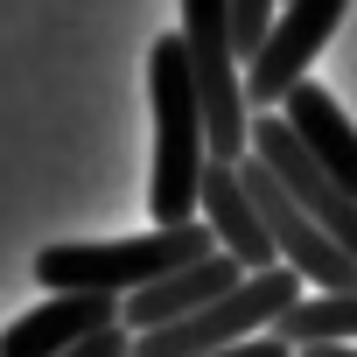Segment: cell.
<instances>
[{"label":"cell","instance_id":"cell-7","mask_svg":"<svg viewBox=\"0 0 357 357\" xmlns=\"http://www.w3.org/2000/svg\"><path fill=\"white\" fill-rule=\"evenodd\" d=\"M252 161H266L273 183H280V190H287V197H294V204H301V211L357 259V197H350L343 183H329V175L301 154V140L287 133L280 112H252Z\"/></svg>","mask_w":357,"mask_h":357},{"label":"cell","instance_id":"cell-11","mask_svg":"<svg viewBox=\"0 0 357 357\" xmlns=\"http://www.w3.org/2000/svg\"><path fill=\"white\" fill-rule=\"evenodd\" d=\"M280 119H287V133L301 140V154L329 175V183H343V190L357 197V126H350V112H343V105H336L315 77L287 91Z\"/></svg>","mask_w":357,"mask_h":357},{"label":"cell","instance_id":"cell-12","mask_svg":"<svg viewBox=\"0 0 357 357\" xmlns=\"http://www.w3.org/2000/svg\"><path fill=\"white\" fill-rule=\"evenodd\" d=\"M273 336L287 350H315V343H357V294H301Z\"/></svg>","mask_w":357,"mask_h":357},{"label":"cell","instance_id":"cell-2","mask_svg":"<svg viewBox=\"0 0 357 357\" xmlns=\"http://www.w3.org/2000/svg\"><path fill=\"white\" fill-rule=\"evenodd\" d=\"M218 238L197 225H175V231H147V238H63V245H43L36 252V280L50 294H140L168 273H183L197 259H211Z\"/></svg>","mask_w":357,"mask_h":357},{"label":"cell","instance_id":"cell-15","mask_svg":"<svg viewBox=\"0 0 357 357\" xmlns=\"http://www.w3.org/2000/svg\"><path fill=\"white\" fill-rule=\"evenodd\" d=\"M218 357H294L280 336H252V343H231V350H218Z\"/></svg>","mask_w":357,"mask_h":357},{"label":"cell","instance_id":"cell-4","mask_svg":"<svg viewBox=\"0 0 357 357\" xmlns=\"http://www.w3.org/2000/svg\"><path fill=\"white\" fill-rule=\"evenodd\" d=\"M301 294H308V287H301V273H287V266L245 273L225 301H211V308H197V315H183V322H168V329L133 336L126 357H218V350H231V343L273 336V322H280Z\"/></svg>","mask_w":357,"mask_h":357},{"label":"cell","instance_id":"cell-8","mask_svg":"<svg viewBox=\"0 0 357 357\" xmlns=\"http://www.w3.org/2000/svg\"><path fill=\"white\" fill-rule=\"evenodd\" d=\"M105 329H119L112 294H50L43 308H29L0 329V357H70Z\"/></svg>","mask_w":357,"mask_h":357},{"label":"cell","instance_id":"cell-5","mask_svg":"<svg viewBox=\"0 0 357 357\" xmlns=\"http://www.w3.org/2000/svg\"><path fill=\"white\" fill-rule=\"evenodd\" d=\"M238 183L252 190V204H259V218H266V238H273V259L287 266V273H301V287H315V294H357V259L273 183V168L266 161H238Z\"/></svg>","mask_w":357,"mask_h":357},{"label":"cell","instance_id":"cell-14","mask_svg":"<svg viewBox=\"0 0 357 357\" xmlns=\"http://www.w3.org/2000/svg\"><path fill=\"white\" fill-rule=\"evenodd\" d=\"M126 350H133V336H126V329H105V336H91V343L70 350V357H126Z\"/></svg>","mask_w":357,"mask_h":357},{"label":"cell","instance_id":"cell-1","mask_svg":"<svg viewBox=\"0 0 357 357\" xmlns=\"http://www.w3.org/2000/svg\"><path fill=\"white\" fill-rule=\"evenodd\" d=\"M147 105H154L147 211H154V231H175V225H197L204 168H211V133H204V105H197V84H190L183 36H161L147 50Z\"/></svg>","mask_w":357,"mask_h":357},{"label":"cell","instance_id":"cell-10","mask_svg":"<svg viewBox=\"0 0 357 357\" xmlns=\"http://www.w3.org/2000/svg\"><path fill=\"white\" fill-rule=\"evenodd\" d=\"M197 218H204V231L218 238V252L238 259L245 273L280 266V259H273V238H266V218H259L252 190L238 183V168H225V161L204 168V204H197Z\"/></svg>","mask_w":357,"mask_h":357},{"label":"cell","instance_id":"cell-3","mask_svg":"<svg viewBox=\"0 0 357 357\" xmlns=\"http://www.w3.org/2000/svg\"><path fill=\"white\" fill-rule=\"evenodd\" d=\"M183 56H190V84L204 105V133H211V161L238 168L252 154V105H245V56L231 43V0H183Z\"/></svg>","mask_w":357,"mask_h":357},{"label":"cell","instance_id":"cell-9","mask_svg":"<svg viewBox=\"0 0 357 357\" xmlns=\"http://www.w3.org/2000/svg\"><path fill=\"white\" fill-rule=\"evenodd\" d=\"M238 280H245V266H238V259H225V252H211V259H197V266H183V273H168V280H154V287L126 294V301H119V329H126V336L168 329V322H183V315H197V308L225 301Z\"/></svg>","mask_w":357,"mask_h":357},{"label":"cell","instance_id":"cell-13","mask_svg":"<svg viewBox=\"0 0 357 357\" xmlns=\"http://www.w3.org/2000/svg\"><path fill=\"white\" fill-rule=\"evenodd\" d=\"M273 8H280V0H231V43H238L245 63L259 56V43H266V29H273Z\"/></svg>","mask_w":357,"mask_h":357},{"label":"cell","instance_id":"cell-6","mask_svg":"<svg viewBox=\"0 0 357 357\" xmlns=\"http://www.w3.org/2000/svg\"><path fill=\"white\" fill-rule=\"evenodd\" d=\"M343 15H350V0H280V15H273L259 56L245 63V105L252 112H280L287 91L308 84V63L343 29Z\"/></svg>","mask_w":357,"mask_h":357}]
</instances>
